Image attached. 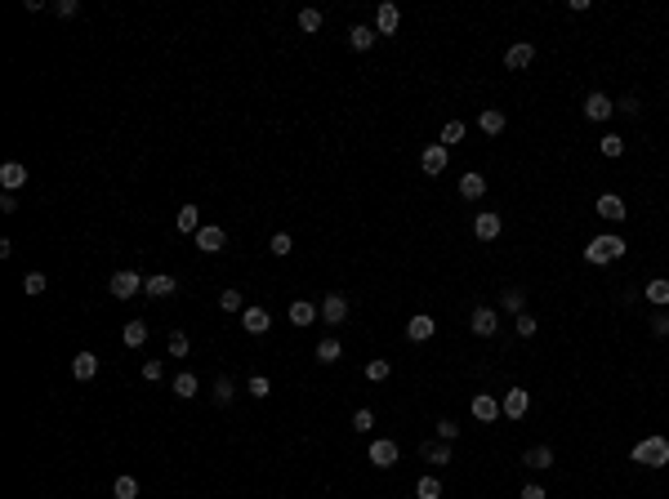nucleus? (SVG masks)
Segmentation results:
<instances>
[{"label":"nucleus","mask_w":669,"mask_h":499,"mask_svg":"<svg viewBox=\"0 0 669 499\" xmlns=\"http://www.w3.org/2000/svg\"><path fill=\"white\" fill-rule=\"evenodd\" d=\"M522 464H527V468H553V450L549 446H531Z\"/></svg>","instance_id":"28"},{"label":"nucleus","mask_w":669,"mask_h":499,"mask_svg":"<svg viewBox=\"0 0 669 499\" xmlns=\"http://www.w3.org/2000/svg\"><path fill=\"white\" fill-rule=\"evenodd\" d=\"M0 210H5V214L18 210V197H14V192H5V197H0Z\"/></svg>","instance_id":"51"},{"label":"nucleus","mask_w":669,"mask_h":499,"mask_svg":"<svg viewBox=\"0 0 669 499\" xmlns=\"http://www.w3.org/2000/svg\"><path fill=\"white\" fill-rule=\"evenodd\" d=\"M504 308H509V312H522V290H518V286L504 290Z\"/></svg>","instance_id":"47"},{"label":"nucleus","mask_w":669,"mask_h":499,"mask_svg":"<svg viewBox=\"0 0 669 499\" xmlns=\"http://www.w3.org/2000/svg\"><path fill=\"white\" fill-rule=\"evenodd\" d=\"M246 393H250L254 401H263L268 393H273V384H268V379H263V374H250V384H246Z\"/></svg>","instance_id":"36"},{"label":"nucleus","mask_w":669,"mask_h":499,"mask_svg":"<svg viewBox=\"0 0 669 499\" xmlns=\"http://www.w3.org/2000/svg\"><path fill=\"white\" fill-rule=\"evenodd\" d=\"M522 499H544V486H522Z\"/></svg>","instance_id":"52"},{"label":"nucleus","mask_w":669,"mask_h":499,"mask_svg":"<svg viewBox=\"0 0 669 499\" xmlns=\"http://www.w3.org/2000/svg\"><path fill=\"white\" fill-rule=\"evenodd\" d=\"M388 374H393V366H388V361H371V366H366V379H371V384H384Z\"/></svg>","instance_id":"40"},{"label":"nucleus","mask_w":669,"mask_h":499,"mask_svg":"<svg viewBox=\"0 0 669 499\" xmlns=\"http://www.w3.org/2000/svg\"><path fill=\"white\" fill-rule=\"evenodd\" d=\"M504 410H500V401H495L491 393H478L473 397V419H482V423H495Z\"/></svg>","instance_id":"7"},{"label":"nucleus","mask_w":669,"mask_h":499,"mask_svg":"<svg viewBox=\"0 0 669 499\" xmlns=\"http://www.w3.org/2000/svg\"><path fill=\"white\" fill-rule=\"evenodd\" d=\"M375 41H380V31H375V27H352V31H348V45H352V50H371Z\"/></svg>","instance_id":"29"},{"label":"nucleus","mask_w":669,"mask_h":499,"mask_svg":"<svg viewBox=\"0 0 669 499\" xmlns=\"http://www.w3.org/2000/svg\"><path fill=\"white\" fill-rule=\"evenodd\" d=\"M174 227H179V232H192V237H197V232H201V210H197V205H184L179 218H174Z\"/></svg>","instance_id":"24"},{"label":"nucleus","mask_w":669,"mask_h":499,"mask_svg":"<svg viewBox=\"0 0 669 499\" xmlns=\"http://www.w3.org/2000/svg\"><path fill=\"white\" fill-rule=\"evenodd\" d=\"M71 374H76V379H94V374H99V357H94V352H76Z\"/></svg>","instance_id":"23"},{"label":"nucleus","mask_w":669,"mask_h":499,"mask_svg":"<svg viewBox=\"0 0 669 499\" xmlns=\"http://www.w3.org/2000/svg\"><path fill=\"white\" fill-rule=\"evenodd\" d=\"M598 152L602 156H620V152H625V139H620V134H607V139L598 143Z\"/></svg>","instance_id":"38"},{"label":"nucleus","mask_w":669,"mask_h":499,"mask_svg":"<svg viewBox=\"0 0 669 499\" xmlns=\"http://www.w3.org/2000/svg\"><path fill=\"white\" fill-rule=\"evenodd\" d=\"M455 437H460L455 419H437V442H455Z\"/></svg>","instance_id":"44"},{"label":"nucleus","mask_w":669,"mask_h":499,"mask_svg":"<svg viewBox=\"0 0 669 499\" xmlns=\"http://www.w3.org/2000/svg\"><path fill=\"white\" fill-rule=\"evenodd\" d=\"M223 246H228V232H223V227H214V223H205V227H201V232H197V250H205V254H219V250H223Z\"/></svg>","instance_id":"6"},{"label":"nucleus","mask_w":669,"mask_h":499,"mask_svg":"<svg viewBox=\"0 0 669 499\" xmlns=\"http://www.w3.org/2000/svg\"><path fill=\"white\" fill-rule=\"evenodd\" d=\"M339 357H344V348H339V339H322V344H317V361H322V366H335Z\"/></svg>","instance_id":"30"},{"label":"nucleus","mask_w":669,"mask_h":499,"mask_svg":"<svg viewBox=\"0 0 669 499\" xmlns=\"http://www.w3.org/2000/svg\"><path fill=\"white\" fill-rule=\"evenodd\" d=\"M651 335H656V339H665V335H669V316H665V312H661V316H651Z\"/></svg>","instance_id":"50"},{"label":"nucleus","mask_w":669,"mask_h":499,"mask_svg":"<svg viewBox=\"0 0 669 499\" xmlns=\"http://www.w3.org/2000/svg\"><path fill=\"white\" fill-rule=\"evenodd\" d=\"M76 9H81L76 0H54V14H58V18H71V14H76Z\"/></svg>","instance_id":"49"},{"label":"nucleus","mask_w":669,"mask_h":499,"mask_svg":"<svg viewBox=\"0 0 669 499\" xmlns=\"http://www.w3.org/2000/svg\"><path fill=\"white\" fill-rule=\"evenodd\" d=\"M620 254H625V241H620V237H593L589 246H585V259L598 263V267H602V263H616Z\"/></svg>","instance_id":"2"},{"label":"nucleus","mask_w":669,"mask_h":499,"mask_svg":"<svg viewBox=\"0 0 669 499\" xmlns=\"http://www.w3.org/2000/svg\"><path fill=\"white\" fill-rule=\"evenodd\" d=\"M161 374H165V366H161V361H156V357L148 361V366H143V379H148V384H156V379H161Z\"/></svg>","instance_id":"48"},{"label":"nucleus","mask_w":669,"mask_h":499,"mask_svg":"<svg viewBox=\"0 0 669 499\" xmlns=\"http://www.w3.org/2000/svg\"><path fill=\"white\" fill-rule=\"evenodd\" d=\"M241 325H246V335H263L268 325H273V316H268L263 308H246L241 312Z\"/></svg>","instance_id":"20"},{"label":"nucleus","mask_w":669,"mask_h":499,"mask_svg":"<svg viewBox=\"0 0 669 499\" xmlns=\"http://www.w3.org/2000/svg\"><path fill=\"white\" fill-rule=\"evenodd\" d=\"M197 393H201V379H197V374H192V370L174 374V397H179V401H192Z\"/></svg>","instance_id":"21"},{"label":"nucleus","mask_w":669,"mask_h":499,"mask_svg":"<svg viewBox=\"0 0 669 499\" xmlns=\"http://www.w3.org/2000/svg\"><path fill=\"white\" fill-rule=\"evenodd\" d=\"M219 308H223V312H241V290H223V295H219Z\"/></svg>","instance_id":"42"},{"label":"nucleus","mask_w":669,"mask_h":499,"mask_svg":"<svg viewBox=\"0 0 669 499\" xmlns=\"http://www.w3.org/2000/svg\"><path fill=\"white\" fill-rule=\"evenodd\" d=\"M464 139V120H446L442 125V148H451V143Z\"/></svg>","instance_id":"34"},{"label":"nucleus","mask_w":669,"mask_h":499,"mask_svg":"<svg viewBox=\"0 0 669 499\" xmlns=\"http://www.w3.org/2000/svg\"><path fill=\"white\" fill-rule=\"evenodd\" d=\"M500 227H504V223H500V214H491V210L473 218V232H478V241H495V237H500Z\"/></svg>","instance_id":"13"},{"label":"nucleus","mask_w":669,"mask_h":499,"mask_svg":"<svg viewBox=\"0 0 669 499\" xmlns=\"http://www.w3.org/2000/svg\"><path fill=\"white\" fill-rule=\"evenodd\" d=\"M647 299L656 303V308H669V281H665V276H656V281H647Z\"/></svg>","instance_id":"31"},{"label":"nucleus","mask_w":669,"mask_h":499,"mask_svg":"<svg viewBox=\"0 0 669 499\" xmlns=\"http://www.w3.org/2000/svg\"><path fill=\"white\" fill-rule=\"evenodd\" d=\"M112 495H116V499H139V482H134V477H116Z\"/></svg>","instance_id":"35"},{"label":"nucleus","mask_w":669,"mask_h":499,"mask_svg":"<svg viewBox=\"0 0 669 499\" xmlns=\"http://www.w3.org/2000/svg\"><path fill=\"white\" fill-rule=\"evenodd\" d=\"M612 112H616V103L607 99V94H589V99H585V116L589 120H607Z\"/></svg>","instance_id":"19"},{"label":"nucleus","mask_w":669,"mask_h":499,"mask_svg":"<svg viewBox=\"0 0 669 499\" xmlns=\"http://www.w3.org/2000/svg\"><path fill=\"white\" fill-rule=\"evenodd\" d=\"M174 276H165V272H156V276H148V281H143V295H152V299H170L174 295Z\"/></svg>","instance_id":"15"},{"label":"nucleus","mask_w":669,"mask_h":499,"mask_svg":"<svg viewBox=\"0 0 669 499\" xmlns=\"http://www.w3.org/2000/svg\"><path fill=\"white\" fill-rule=\"evenodd\" d=\"M322 321L326 325H344L348 321V299L344 295H326L322 299Z\"/></svg>","instance_id":"5"},{"label":"nucleus","mask_w":669,"mask_h":499,"mask_svg":"<svg viewBox=\"0 0 669 499\" xmlns=\"http://www.w3.org/2000/svg\"><path fill=\"white\" fill-rule=\"evenodd\" d=\"M420 455L429 459L433 468H446V464H451V442H424V446H420Z\"/></svg>","instance_id":"14"},{"label":"nucleus","mask_w":669,"mask_h":499,"mask_svg":"<svg viewBox=\"0 0 669 499\" xmlns=\"http://www.w3.org/2000/svg\"><path fill=\"white\" fill-rule=\"evenodd\" d=\"M513 330H518L522 339H531V335H535V316H531V312H518V316H513Z\"/></svg>","instance_id":"39"},{"label":"nucleus","mask_w":669,"mask_h":499,"mask_svg":"<svg viewBox=\"0 0 669 499\" xmlns=\"http://www.w3.org/2000/svg\"><path fill=\"white\" fill-rule=\"evenodd\" d=\"M415 499H442V482H437V477H420L415 482Z\"/></svg>","instance_id":"33"},{"label":"nucleus","mask_w":669,"mask_h":499,"mask_svg":"<svg viewBox=\"0 0 669 499\" xmlns=\"http://www.w3.org/2000/svg\"><path fill=\"white\" fill-rule=\"evenodd\" d=\"M500 410L509 419H527V410H531V397H527V388H509L504 393V401H500Z\"/></svg>","instance_id":"4"},{"label":"nucleus","mask_w":669,"mask_h":499,"mask_svg":"<svg viewBox=\"0 0 669 499\" xmlns=\"http://www.w3.org/2000/svg\"><path fill=\"white\" fill-rule=\"evenodd\" d=\"M531 63H535V50H531L527 41H522V45H513V50L504 54V67H509V71H522V67H531Z\"/></svg>","instance_id":"17"},{"label":"nucleus","mask_w":669,"mask_h":499,"mask_svg":"<svg viewBox=\"0 0 669 499\" xmlns=\"http://www.w3.org/2000/svg\"><path fill=\"white\" fill-rule=\"evenodd\" d=\"M598 214L607 218V223H620V218H629V214H625V201H620L616 192H607V197H598Z\"/></svg>","instance_id":"16"},{"label":"nucleus","mask_w":669,"mask_h":499,"mask_svg":"<svg viewBox=\"0 0 669 499\" xmlns=\"http://www.w3.org/2000/svg\"><path fill=\"white\" fill-rule=\"evenodd\" d=\"M397 455H401V450H397V442H388V437H384V442H371V464L375 468H393Z\"/></svg>","instance_id":"8"},{"label":"nucleus","mask_w":669,"mask_h":499,"mask_svg":"<svg viewBox=\"0 0 669 499\" xmlns=\"http://www.w3.org/2000/svg\"><path fill=\"white\" fill-rule=\"evenodd\" d=\"M352 428H357V433H371V428H375V415H371V410H357V415H352Z\"/></svg>","instance_id":"46"},{"label":"nucleus","mask_w":669,"mask_h":499,"mask_svg":"<svg viewBox=\"0 0 669 499\" xmlns=\"http://www.w3.org/2000/svg\"><path fill=\"white\" fill-rule=\"evenodd\" d=\"M420 169H424V174H442V169H446V148H442V143H433V148L420 152Z\"/></svg>","instance_id":"11"},{"label":"nucleus","mask_w":669,"mask_h":499,"mask_svg":"<svg viewBox=\"0 0 669 499\" xmlns=\"http://www.w3.org/2000/svg\"><path fill=\"white\" fill-rule=\"evenodd\" d=\"M433 330H437V321H433V316H424V312L406 321V339H411V344H424V339H433Z\"/></svg>","instance_id":"10"},{"label":"nucleus","mask_w":669,"mask_h":499,"mask_svg":"<svg viewBox=\"0 0 669 499\" xmlns=\"http://www.w3.org/2000/svg\"><path fill=\"white\" fill-rule=\"evenodd\" d=\"M299 27H303V31H322V14H317V9H303V14H299Z\"/></svg>","instance_id":"43"},{"label":"nucleus","mask_w":669,"mask_h":499,"mask_svg":"<svg viewBox=\"0 0 669 499\" xmlns=\"http://www.w3.org/2000/svg\"><path fill=\"white\" fill-rule=\"evenodd\" d=\"M317 316H322V312L312 308L308 299H295V303H290V325H312Z\"/></svg>","instance_id":"22"},{"label":"nucleus","mask_w":669,"mask_h":499,"mask_svg":"<svg viewBox=\"0 0 669 499\" xmlns=\"http://www.w3.org/2000/svg\"><path fill=\"white\" fill-rule=\"evenodd\" d=\"M290 246H295V241H290V232H277V237H273V246H268V250H273L277 259H282V254H290Z\"/></svg>","instance_id":"45"},{"label":"nucleus","mask_w":669,"mask_h":499,"mask_svg":"<svg viewBox=\"0 0 669 499\" xmlns=\"http://www.w3.org/2000/svg\"><path fill=\"white\" fill-rule=\"evenodd\" d=\"M478 125H482V134H500V129H504V112H495V107H486V112L478 116Z\"/></svg>","instance_id":"32"},{"label":"nucleus","mask_w":669,"mask_h":499,"mask_svg":"<svg viewBox=\"0 0 669 499\" xmlns=\"http://www.w3.org/2000/svg\"><path fill=\"white\" fill-rule=\"evenodd\" d=\"M233 397H237V384L228 379V374H219L214 379V406H233Z\"/></svg>","instance_id":"27"},{"label":"nucleus","mask_w":669,"mask_h":499,"mask_svg":"<svg viewBox=\"0 0 669 499\" xmlns=\"http://www.w3.org/2000/svg\"><path fill=\"white\" fill-rule=\"evenodd\" d=\"M120 339H125V348H143L148 344V321H125Z\"/></svg>","instance_id":"25"},{"label":"nucleus","mask_w":669,"mask_h":499,"mask_svg":"<svg viewBox=\"0 0 669 499\" xmlns=\"http://www.w3.org/2000/svg\"><path fill=\"white\" fill-rule=\"evenodd\" d=\"M107 290H112V299H134L143 290V276L139 272H116L112 281H107Z\"/></svg>","instance_id":"3"},{"label":"nucleus","mask_w":669,"mask_h":499,"mask_svg":"<svg viewBox=\"0 0 669 499\" xmlns=\"http://www.w3.org/2000/svg\"><path fill=\"white\" fill-rule=\"evenodd\" d=\"M469 325H473V335H482V339H491L495 330H500V321H495V312H491V308H473Z\"/></svg>","instance_id":"9"},{"label":"nucleus","mask_w":669,"mask_h":499,"mask_svg":"<svg viewBox=\"0 0 669 499\" xmlns=\"http://www.w3.org/2000/svg\"><path fill=\"white\" fill-rule=\"evenodd\" d=\"M0 183H5V192H18L22 183H27V165H18V161L0 165Z\"/></svg>","instance_id":"18"},{"label":"nucleus","mask_w":669,"mask_h":499,"mask_svg":"<svg viewBox=\"0 0 669 499\" xmlns=\"http://www.w3.org/2000/svg\"><path fill=\"white\" fill-rule=\"evenodd\" d=\"M397 22H401L397 5H388V0H384V5L375 9V31H380V36H393V31H397Z\"/></svg>","instance_id":"12"},{"label":"nucleus","mask_w":669,"mask_h":499,"mask_svg":"<svg viewBox=\"0 0 669 499\" xmlns=\"http://www.w3.org/2000/svg\"><path fill=\"white\" fill-rule=\"evenodd\" d=\"M188 348H192V344H188L184 330H170V357H188Z\"/></svg>","instance_id":"37"},{"label":"nucleus","mask_w":669,"mask_h":499,"mask_svg":"<svg viewBox=\"0 0 669 499\" xmlns=\"http://www.w3.org/2000/svg\"><path fill=\"white\" fill-rule=\"evenodd\" d=\"M45 286H50V281H45V272H27V276H22V290H27V295H41Z\"/></svg>","instance_id":"41"},{"label":"nucleus","mask_w":669,"mask_h":499,"mask_svg":"<svg viewBox=\"0 0 669 499\" xmlns=\"http://www.w3.org/2000/svg\"><path fill=\"white\" fill-rule=\"evenodd\" d=\"M482 192H486V178L482 174H464V178H460V197H464V201H478Z\"/></svg>","instance_id":"26"},{"label":"nucleus","mask_w":669,"mask_h":499,"mask_svg":"<svg viewBox=\"0 0 669 499\" xmlns=\"http://www.w3.org/2000/svg\"><path fill=\"white\" fill-rule=\"evenodd\" d=\"M634 464L642 468H665L669 464V437H642L634 446Z\"/></svg>","instance_id":"1"}]
</instances>
